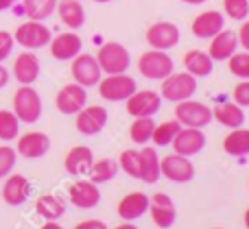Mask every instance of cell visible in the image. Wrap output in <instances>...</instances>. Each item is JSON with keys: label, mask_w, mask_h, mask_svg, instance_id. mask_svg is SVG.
I'll list each match as a JSON object with an SVG mask.
<instances>
[{"label": "cell", "mask_w": 249, "mask_h": 229, "mask_svg": "<svg viewBox=\"0 0 249 229\" xmlns=\"http://www.w3.org/2000/svg\"><path fill=\"white\" fill-rule=\"evenodd\" d=\"M9 79H11V77H9V70L4 68L2 64H0V90H2V87H7Z\"/></svg>", "instance_id": "cell-44"}, {"label": "cell", "mask_w": 249, "mask_h": 229, "mask_svg": "<svg viewBox=\"0 0 249 229\" xmlns=\"http://www.w3.org/2000/svg\"><path fill=\"white\" fill-rule=\"evenodd\" d=\"M144 212H149V196L144 192L124 195L118 203V216L123 221H136V218L144 216Z\"/></svg>", "instance_id": "cell-24"}, {"label": "cell", "mask_w": 249, "mask_h": 229, "mask_svg": "<svg viewBox=\"0 0 249 229\" xmlns=\"http://www.w3.org/2000/svg\"><path fill=\"white\" fill-rule=\"evenodd\" d=\"M127 112L133 118H146V116H155L162 107V96L153 90H140L133 92L127 100Z\"/></svg>", "instance_id": "cell-10"}, {"label": "cell", "mask_w": 249, "mask_h": 229, "mask_svg": "<svg viewBox=\"0 0 249 229\" xmlns=\"http://www.w3.org/2000/svg\"><path fill=\"white\" fill-rule=\"evenodd\" d=\"M68 199L74 208L92 210L101 203V190L90 179H79V181H74L72 186L68 188Z\"/></svg>", "instance_id": "cell-15"}, {"label": "cell", "mask_w": 249, "mask_h": 229, "mask_svg": "<svg viewBox=\"0 0 249 229\" xmlns=\"http://www.w3.org/2000/svg\"><path fill=\"white\" fill-rule=\"evenodd\" d=\"M162 98L171 100V103H179V100L193 98L197 92V77L190 72H171L166 79H162Z\"/></svg>", "instance_id": "cell-2"}, {"label": "cell", "mask_w": 249, "mask_h": 229, "mask_svg": "<svg viewBox=\"0 0 249 229\" xmlns=\"http://www.w3.org/2000/svg\"><path fill=\"white\" fill-rule=\"evenodd\" d=\"M223 151L232 157H245L249 155V129L236 127L232 129L223 140Z\"/></svg>", "instance_id": "cell-27"}, {"label": "cell", "mask_w": 249, "mask_h": 229, "mask_svg": "<svg viewBox=\"0 0 249 229\" xmlns=\"http://www.w3.org/2000/svg\"><path fill=\"white\" fill-rule=\"evenodd\" d=\"M181 2H186V4H203L206 0H181Z\"/></svg>", "instance_id": "cell-48"}, {"label": "cell", "mask_w": 249, "mask_h": 229, "mask_svg": "<svg viewBox=\"0 0 249 229\" xmlns=\"http://www.w3.org/2000/svg\"><path fill=\"white\" fill-rule=\"evenodd\" d=\"M179 129H181V125L177 120H166V122H162V125H155L151 142H155L158 147H166V144H171L173 140H175Z\"/></svg>", "instance_id": "cell-35"}, {"label": "cell", "mask_w": 249, "mask_h": 229, "mask_svg": "<svg viewBox=\"0 0 249 229\" xmlns=\"http://www.w3.org/2000/svg\"><path fill=\"white\" fill-rule=\"evenodd\" d=\"M57 9V0H22V13L29 20L44 22Z\"/></svg>", "instance_id": "cell-31"}, {"label": "cell", "mask_w": 249, "mask_h": 229, "mask_svg": "<svg viewBox=\"0 0 249 229\" xmlns=\"http://www.w3.org/2000/svg\"><path fill=\"white\" fill-rule=\"evenodd\" d=\"M160 177H162V173H160L158 151L151 147L140 148V179L144 183H155Z\"/></svg>", "instance_id": "cell-29"}, {"label": "cell", "mask_w": 249, "mask_h": 229, "mask_svg": "<svg viewBox=\"0 0 249 229\" xmlns=\"http://www.w3.org/2000/svg\"><path fill=\"white\" fill-rule=\"evenodd\" d=\"M39 229H64V227H61L57 221H46V223H44V225L39 227Z\"/></svg>", "instance_id": "cell-45"}, {"label": "cell", "mask_w": 249, "mask_h": 229, "mask_svg": "<svg viewBox=\"0 0 249 229\" xmlns=\"http://www.w3.org/2000/svg\"><path fill=\"white\" fill-rule=\"evenodd\" d=\"M153 129H155L153 116L136 118V120L131 122V129H129V138H131V142H136V144H140V147H144V144L151 142Z\"/></svg>", "instance_id": "cell-33"}, {"label": "cell", "mask_w": 249, "mask_h": 229, "mask_svg": "<svg viewBox=\"0 0 249 229\" xmlns=\"http://www.w3.org/2000/svg\"><path fill=\"white\" fill-rule=\"evenodd\" d=\"M214 229H221V227H214Z\"/></svg>", "instance_id": "cell-51"}, {"label": "cell", "mask_w": 249, "mask_h": 229, "mask_svg": "<svg viewBox=\"0 0 249 229\" xmlns=\"http://www.w3.org/2000/svg\"><path fill=\"white\" fill-rule=\"evenodd\" d=\"M118 173V164L114 160H109V157H103V160L94 162V164L90 166V170H88V177H90L92 183H107L109 179H114Z\"/></svg>", "instance_id": "cell-32"}, {"label": "cell", "mask_w": 249, "mask_h": 229, "mask_svg": "<svg viewBox=\"0 0 249 229\" xmlns=\"http://www.w3.org/2000/svg\"><path fill=\"white\" fill-rule=\"evenodd\" d=\"M238 48V37L234 31H219L214 37H210V46H208V55L212 61H228L230 57L236 52Z\"/></svg>", "instance_id": "cell-22"}, {"label": "cell", "mask_w": 249, "mask_h": 229, "mask_svg": "<svg viewBox=\"0 0 249 229\" xmlns=\"http://www.w3.org/2000/svg\"><path fill=\"white\" fill-rule=\"evenodd\" d=\"M92 164H94V153H92L90 147H83V144H79V147L70 148L68 155H66V160H64L66 173L72 175V177H81V175H88V170H90Z\"/></svg>", "instance_id": "cell-23"}, {"label": "cell", "mask_w": 249, "mask_h": 229, "mask_svg": "<svg viewBox=\"0 0 249 229\" xmlns=\"http://www.w3.org/2000/svg\"><path fill=\"white\" fill-rule=\"evenodd\" d=\"M121 168L129 177L140 179V151H133V148H127V151L121 153Z\"/></svg>", "instance_id": "cell-36"}, {"label": "cell", "mask_w": 249, "mask_h": 229, "mask_svg": "<svg viewBox=\"0 0 249 229\" xmlns=\"http://www.w3.org/2000/svg\"><path fill=\"white\" fill-rule=\"evenodd\" d=\"M16 160H18L16 148L2 144V147H0V179H4L7 175H11L13 166H16Z\"/></svg>", "instance_id": "cell-39"}, {"label": "cell", "mask_w": 249, "mask_h": 229, "mask_svg": "<svg viewBox=\"0 0 249 229\" xmlns=\"http://www.w3.org/2000/svg\"><path fill=\"white\" fill-rule=\"evenodd\" d=\"M175 120L181 127H197L203 129L206 125H210L212 120V109L206 103H199V100H179L175 107Z\"/></svg>", "instance_id": "cell-7"}, {"label": "cell", "mask_w": 249, "mask_h": 229, "mask_svg": "<svg viewBox=\"0 0 249 229\" xmlns=\"http://www.w3.org/2000/svg\"><path fill=\"white\" fill-rule=\"evenodd\" d=\"M13 114L20 122L35 125L42 118V96L31 85H22L13 94Z\"/></svg>", "instance_id": "cell-1"}, {"label": "cell", "mask_w": 249, "mask_h": 229, "mask_svg": "<svg viewBox=\"0 0 249 229\" xmlns=\"http://www.w3.org/2000/svg\"><path fill=\"white\" fill-rule=\"evenodd\" d=\"M94 2H101V4H103V2H112V0H94Z\"/></svg>", "instance_id": "cell-50"}, {"label": "cell", "mask_w": 249, "mask_h": 229, "mask_svg": "<svg viewBox=\"0 0 249 229\" xmlns=\"http://www.w3.org/2000/svg\"><path fill=\"white\" fill-rule=\"evenodd\" d=\"M20 135V120L13 112L9 109H0V140L2 142H11Z\"/></svg>", "instance_id": "cell-34"}, {"label": "cell", "mask_w": 249, "mask_h": 229, "mask_svg": "<svg viewBox=\"0 0 249 229\" xmlns=\"http://www.w3.org/2000/svg\"><path fill=\"white\" fill-rule=\"evenodd\" d=\"M234 103L241 105V107H249V79H245L243 83H238L232 92Z\"/></svg>", "instance_id": "cell-40"}, {"label": "cell", "mask_w": 249, "mask_h": 229, "mask_svg": "<svg viewBox=\"0 0 249 229\" xmlns=\"http://www.w3.org/2000/svg\"><path fill=\"white\" fill-rule=\"evenodd\" d=\"M16 2H18V0H0V11H7V9H11Z\"/></svg>", "instance_id": "cell-46"}, {"label": "cell", "mask_w": 249, "mask_h": 229, "mask_svg": "<svg viewBox=\"0 0 249 229\" xmlns=\"http://www.w3.org/2000/svg\"><path fill=\"white\" fill-rule=\"evenodd\" d=\"M171 147L175 148V153L184 157H193L197 153H201L206 148V133L197 127H181L177 131L175 140L171 142Z\"/></svg>", "instance_id": "cell-11"}, {"label": "cell", "mask_w": 249, "mask_h": 229, "mask_svg": "<svg viewBox=\"0 0 249 229\" xmlns=\"http://www.w3.org/2000/svg\"><path fill=\"white\" fill-rule=\"evenodd\" d=\"M48 148H51V140H48L46 133H42V131H29V133L18 138L16 153H20L26 160H39V157H44L48 153Z\"/></svg>", "instance_id": "cell-18"}, {"label": "cell", "mask_w": 249, "mask_h": 229, "mask_svg": "<svg viewBox=\"0 0 249 229\" xmlns=\"http://www.w3.org/2000/svg\"><path fill=\"white\" fill-rule=\"evenodd\" d=\"M55 11L59 13V20L68 29H81L86 24V9H83L81 0H57Z\"/></svg>", "instance_id": "cell-25"}, {"label": "cell", "mask_w": 249, "mask_h": 229, "mask_svg": "<svg viewBox=\"0 0 249 229\" xmlns=\"http://www.w3.org/2000/svg\"><path fill=\"white\" fill-rule=\"evenodd\" d=\"M149 212H151L153 223L160 229H168L175 225V218H177L175 203H173L171 196L164 195V192H155L149 199Z\"/></svg>", "instance_id": "cell-17"}, {"label": "cell", "mask_w": 249, "mask_h": 229, "mask_svg": "<svg viewBox=\"0 0 249 229\" xmlns=\"http://www.w3.org/2000/svg\"><path fill=\"white\" fill-rule=\"evenodd\" d=\"M74 229H107L103 221H96V218H90V221H81L74 225Z\"/></svg>", "instance_id": "cell-43"}, {"label": "cell", "mask_w": 249, "mask_h": 229, "mask_svg": "<svg viewBox=\"0 0 249 229\" xmlns=\"http://www.w3.org/2000/svg\"><path fill=\"white\" fill-rule=\"evenodd\" d=\"M160 173L173 183H188L195 177V166L188 157L173 153L160 160Z\"/></svg>", "instance_id": "cell-9"}, {"label": "cell", "mask_w": 249, "mask_h": 229, "mask_svg": "<svg viewBox=\"0 0 249 229\" xmlns=\"http://www.w3.org/2000/svg\"><path fill=\"white\" fill-rule=\"evenodd\" d=\"M223 11L232 20H247L249 16V0H223Z\"/></svg>", "instance_id": "cell-38"}, {"label": "cell", "mask_w": 249, "mask_h": 229, "mask_svg": "<svg viewBox=\"0 0 249 229\" xmlns=\"http://www.w3.org/2000/svg\"><path fill=\"white\" fill-rule=\"evenodd\" d=\"M136 90H138L136 79L124 72L123 74H107L105 79L99 81L101 98L112 100V103H123V100H127Z\"/></svg>", "instance_id": "cell-5"}, {"label": "cell", "mask_w": 249, "mask_h": 229, "mask_svg": "<svg viewBox=\"0 0 249 229\" xmlns=\"http://www.w3.org/2000/svg\"><path fill=\"white\" fill-rule=\"evenodd\" d=\"M13 44H16L13 35L9 33V31H0V64H2V61L7 59L9 55H11Z\"/></svg>", "instance_id": "cell-41"}, {"label": "cell", "mask_w": 249, "mask_h": 229, "mask_svg": "<svg viewBox=\"0 0 249 229\" xmlns=\"http://www.w3.org/2000/svg\"><path fill=\"white\" fill-rule=\"evenodd\" d=\"M55 105H57V109H59L61 114H66V116L81 112V109L88 105L86 87L79 85V83H68V85H64L59 92H57Z\"/></svg>", "instance_id": "cell-14"}, {"label": "cell", "mask_w": 249, "mask_h": 229, "mask_svg": "<svg viewBox=\"0 0 249 229\" xmlns=\"http://www.w3.org/2000/svg\"><path fill=\"white\" fill-rule=\"evenodd\" d=\"M107 109L101 105H86L81 112H77V131L81 135H96L107 125Z\"/></svg>", "instance_id": "cell-12"}, {"label": "cell", "mask_w": 249, "mask_h": 229, "mask_svg": "<svg viewBox=\"0 0 249 229\" xmlns=\"http://www.w3.org/2000/svg\"><path fill=\"white\" fill-rule=\"evenodd\" d=\"M184 68H186V72H190L193 77L203 79L212 72L214 61H212V57L203 50H188L184 55Z\"/></svg>", "instance_id": "cell-26"}, {"label": "cell", "mask_w": 249, "mask_h": 229, "mask_svg": "<svg viewBox=\"0 0 249 229\" xmlns=\"http://www.w3.org/2000/svg\"><path fill=\"white\" fill-rule=\"evenodd\" d=\"M96 61H99L103 74H123L131 65L129 50L118 42H105L96 52Z\"/></svg>", "instance_id": "cell-3"}, {"label": "cell", "mask_w": 249, "mask_h": 229, "mask_svg": "<svg viewBox=\"0 0 249 229\" xmlns=\"http://www.w3.org/2000/svg\"><path fill=\"white\" fill-rule=\"evenodd\" d=\"M243 221H245V227L249 229V208H247V212H245V216H243Z\"/></svg>", "instance_id": "cell-49"}, {"label": "cell", "mask_w": 249, "mask_h": 229, "mask_svg": "<svg viewBox=\"0 0 249 229\" xmlns=\"http://www.w3.org/2000/svg\"><path fill=\"white\" fill-rule=\"evenodd\" d=\"M35 212L46 221H57L66 214V203L55 195H44L35 201Z\"/></svg>", "instance_id": "cell-30"}, {"label": "cell", "mask_w": 249, "mask_h": 229, "mask_svg": "<svg viewBox=\"0 0 249 229\" xmlns=\"http://www.w3.org/2000/svg\"><path fill=\"white\" fill-rule=\"evenodd\" d=\"M179 29L173 22H155L146 31V42L155 50H171L179 44Z\"/></svg>", "instance_id": "cell-13"}, {"label": "cell", "mask_w": 249, "mask_h": 229, "mask_svg": "<svg viewBox=\"0 0 249 229\" xmlns=\"http://www.w3.org/2000/svg\"><path fill=\"white\" fill-rule=\"evenodd\" d=\"M114 229H138V227L133 225V221H124V223H121V225L114 227Z\"/></svg>", "instance_id": "cell-47"}, {"label": "cell", "mask_w": 249, "mask_h": 229, "mask_svg": "<svg viewBox=\"0 0 249 229\" xmlns=\"http://www.w3.org/2000/svg\"><path fill=\"white\" fill-rule=\"evenodd\" d=\"M223 26H225L223 13H219V11H203V13H199V16L193 20L190 31H193V35H195V37H199V39H210V37H214L219 31H223Z\"/></svg>", "instance_id": "cell-21"}, {"label": "cell", "mask_w": 249, "mask_h": 229, "mask_svg": "<svg viewBox=\"0 0 249 229\" xmlns=\"http://www.w3.org/2000/svg\"><path fill=\"white\" fill-rule=\"evenodd\" d=\"M212 118H216L228 129H236V127L245 125V112L236 103H223L219 107H214L212 109Z\"/></svg>", "instance_id": "cell-28"}, {"label": "cell", "mask_w": 249, "mask_h": 229, "mask_svg": "<svg viewBox=\"0 0 249 229\" xmlns=\"http://www.w3.org/2000/svg\"><path fill=\"white\" fill-rule=\"evenodd\" d=\"M70 72H72L74 83H79V85H83V87H94V85H99V81L103 79V70H101L96 57L86 55V52H79L72 59Z\"/></svg>", "instance_id": "cell-8"}, {"label": "cell", "mask_w": 249, "mask_h": 229, "mask_svg": "<svg viewBox=\"0 0 249 229\" xmlns=\"http://www.w3.org/2000/svg\"><path fill=\"white\" fill-rule=\"evenodd\" d=\"M228 68H230V72L234 74V77H238V79H249V52H234L232 57L228 59Z\"/></svg>", "instance_id": "cell-37"}, {"label": "cell", "mask_w": 249, "mask_h": 229, "mask_svg": "<svg viewBox=\"0 0 249 229\" xmlns=\"http://www.w3.org/2000/svg\"><path fill=\"white\" fill-rule=\"evenodd\" d=\"M39 72H42V64H39L37 55L31 50H24L13 61V77H16V81L20 83V85H31V83H35Z\"/></svg>", "instance_id": "cell-19"}, {"label": "cell", "mask_w": 249, "mask_h": 229, "mask_svg": "<svg viewBox=\"0 0 249 229\" xmlns=\"http://www.w3.org/2000/svg\"><path fill=\"white\" fill-rule=\"evenodd\" d=\"M236 37H238V46H243L245 50L249 52V20H245L241 24V29H238V33H236Z\"/></svg>", "instance_id": "cell-42"}, {"label": "cell", "mask_w": 249, "mask_h": 229, "mask_svg": "<svg viewBox=\"0 0 249 229\" xmlns=\"http://www.w3.org/2000/svg\"><path fill=\"white\" fill-rule=\"evenodd\" d=\"M13 39H16L22 48H26V50H35V48L48 46L53 35H51V29H48L44 22L29 20V22L18 26L16 33H13Z\"/></svg>", "instance_id": "cell-6"}, {"label": "cell", "mask_w": 249, "mask_h": 229, "mask_svg": "<svg viewBox=\"0 0 249 229\" xmlns=\"http://www.w3.org/2000/svg\"><path fill=\"white\" fill-rule=\"evenodd\" d=\"M0 196L7 205L18 208V205H24L26 199L31 196V181L24 175H7L4 177V186L0 190Z\"/></svg>", "instance_id": "cell-16"}, {"label": "cell", "mask_w": 249, "mask_h": 229, "mask_svg": "<svg viewBox=\"0 0 249 229\" xmlns=\"http://www.w3.org/2000/svg\"><path fill=\"white\" fill-rule=\"evenodd\" d=\"M48 46H51V55L57 61H72L81 52L83 42L77 33H61L57 37H53L48 42Z\"/></svg>", "instance_id": "cell-20"}, {"label": "cell", "mask_w": 249, "mask_h": 229, "mask_svg": "<svg viewBox=\"0 0 249 229\" xmlns=\"http://www.w3.org/2000/svg\"><path fill=\"white\" fill-rule=\"evenodd\" d=\"M175 64H173V57L166 55V50H146L144 55H140L138 59V72L146 79H153V81H162L168 74L173 72Z\"/></svg>", "instance_id": "cell-4"}]
</instances>
